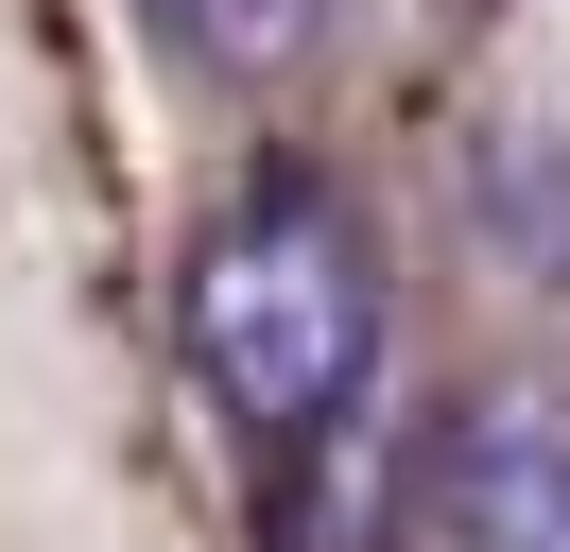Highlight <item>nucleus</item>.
<instances>
[{"label":"nucleus","instance_id":"7ed1b4c3","mask_svg":"<svg viewBox=\"0 0 570 552\" xmlns=\"http://www.w3.org/2000/svg\"><path fill=\"white\" fill-rule=\"evenodd\" d=\"M312 18L328 0H156V34L190 69H277V52H312Z\"/></svg>","mask_w":570,"mask_h":552},{"label":"nucleus","instance_id":"f257e3e1","mask_svg":"<svg viewBox=\"0 0 570 552\" xmlns=\"http://www.w3.org/2000/svg\"><path fill=\"white\" fill-rule=\"evenodd\" d=\"M190 363L259 448L346 432V397L381 379V241H363V207L312 190V172H259L190 241Z\"/></svg>","mask_w":570,"mask_h":552},{"label":"nucleus","instance_id":"f03ea898","mask_svg":"<svg viewBox=\"0 0 570 552\" xmlns=\"http://www.w3.org/2000/svg\"><path fill=\"white\" fill-rule=\"evenodd\" d=\"M432 535L450 552H570V397L501 379L432 448Z\"/></svg>","mask_w":570,"mask_h":552}]
</instances>
